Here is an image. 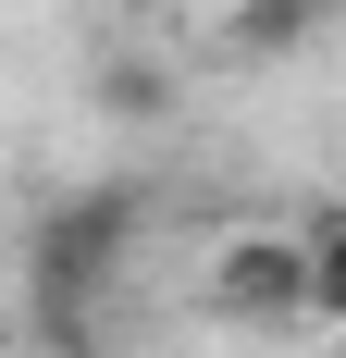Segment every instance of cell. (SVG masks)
<instances>
[{"label": "cell", "instance_id": "7a4b0ae2", "mask_svg": "<svg viewBox=\"0 0 346 358\" xmlns=\"http://www.w3.org/2000/svg\"><path fill=\"white\" fill-rule=\"evenodd\" d=\"M210 309L223 322H310V259H297V235H223L210 248Z\"/></svg>", "mask_w": 346, "mask_h": 358}, {"label": "cell", "instance_id": "3957f363", "mask_svg": "<svg viewBox=\"0 0 346 358\" xmlns=\"http://www.w3.org/2000/svg\"><path fill=\"white\" fill-rule=\"evenodd\" d=\"M321 13H334V0H235V13H223V50H235V62H284V50L321 37Z\"/></svg>", "mask_w": 346, "mask_h": 358}, {"label": "cell", "instance_id": "277c9868", "mask_svg": "<svg viewBox=\"0 0 346 358\" xmlns=\"http://www.w3.org/2000/svg\"><path fill=\"white\" fill-rule=\"evenodd\" d=\"M99 111H111V124H161V111H173V87H161L148 62H111V74H99Z\"/></svg>", "mask_w": 346, "mask_h": 358}, {"label": "cell", "instance_id": "6da1fadb", "mask_svg": "<svg viewBox=\"0 0 346 358\" xmlns=\"http://www.w3.org/2000/svg\"><path fill=\"white\" fill-rule=\"evenodd\" d=\"M148 235V198L137 185H74V198H50L25 235V285H37V334L62 358H87V309L111 296V272H124V248Z\"/></svg>", "mask_w": 346, "mask_h": 358}]
</instances>
